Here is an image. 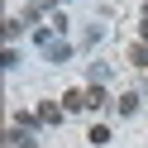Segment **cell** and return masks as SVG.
Here are the masks:
<instances>
[{
	"instance_id": "obj_1",
	"label": "cell",
	"mask_w": 148,
	"mask_h": 148,
	"mask_svg": "<svg viewBox=\"0 0 148 148\" xmlns=\"http://www.w3.org/2000/svg\"><path fill=\"white\" fill-rule=\"evenodd\" d=\"M34 38L43 43V58H53V62H62L72 53V43H62V38H48V34H34Z\"/></svg>"
},
{
	"instance_id": "obj_7",
	"label": "cell",
	"mask_w": 148,
	"mask_h": 148,
	"mask_svg": "<svg viewBox=\"0 0 148 148\" xmlns=\"http://www.w3.org/2000/svg\"><path fill=\"white\" fill-rule=\"evenodd\" d=\"M105 77H110V67H105V62H96V67H91V86H100Z\"/></svg>"
},
{
	"instance_id": "obj_6",
	"label": "cell",
	"mask_w": 148,
	"mask_h": 148,
	"mask_svg": "<svg viewBox=\"0 0 148 148\" xmlns=\"http://www.w3.org/2000/svg\"><path fill=\"white\" fill-rule=\"evenodd\" d=\"M100 105H105V91L91 86V91H86V110H100Z\"/></svg>"
},
{
	"instance_id": "obj_2",
	"label": "cell",
	"mask_w": 148,
	"mask_h": 148,
	"mask_svg": "<svg viewBox=\"0 0 148 148\" xmlns=\"http://www.w3.org/2000/svg\"><path fill=\"white\" fill-rule=\"evenodd\" d=\"M34 119H43V124H58V119H62V105H53V100H43Z\"/></svg>"
},
{
	"instance_id": "obj_4",
	"label": "cell",
	"mask_w": 148,
	"mask_h": 148,
	"mask_svg": "<svg viewBox=\"0 0 148 148\" xmlns=\"http://www.w3.org/2000/svg\"><path fill=\"white\" fill-rule=\"evenodd\" d=\"M129 62H134V67H148V43H134V48H129Z\"/></svg>"
},
{
	"instance_id": "obj_3",
	"label": "cell",
	"mask_w": 148,
	"mask_h": 148,
	"mask_svg": "<svg viewBox=\"0 0 148 148\" xmlns=\"http://www.w3.org/2000/svg\"><path fill=\"white\" fill-rule=\"evenodd\" d=\"M62 110H86V91H67L62 96Z\"/></svg>"
},
{
	"instance_id": "obj_5",
	"label": "cell",
	"mask_w": 148,
	"mask_h": 148,
	"mask_svg": "<svg viewBox=\"0 0 148 148\" xmlns=\"http://www.w3.org/2000/svg\"><path fill=\"white\" fill-rule=\"evenodd\" d=\"M134 110H138V96H134V91H124V96H119V115H134Z\"/></svg>"
}]
</instances>
